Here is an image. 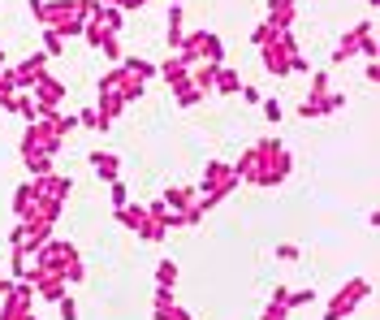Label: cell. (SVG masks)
Segmentation results:
<instances>
[{
    "mask_svg": "<svg viewBox=\"0 0 380 320\" xmlns=\"http://www.w3.org/2000/svg\"><path fill=\"white\" fill-rule=\"evenodd\" d=\"M216 95H238L242 91V78H238V69H230V65H220L216 69V87H212Z\"/></svg>",
    "mask_w": 380,
    "mask_h": 320,
    "instance_id": "cell-18",
    "label": "cell"
},
{
    "mask_svg": "<svg viewBox=\"0 0 380 320\" xmlns=\"http://www.w3.org/2000/svg\"><path fill=\"white\" fill-rule=\"evenodd\" d=\"M333 87H328V69H311V91L307 95H328Z\"/></svg>",
    "mask_w": 380,
    "mask_h": 320,
    "instance_id": "cell-28",
    "label": "cell"
},
{
    "mask_svg": "<svg viewBox=\"0 0 380 320\" xmlns=\"http://www.w3.org/2000/svg\"><path fill=\"white\" fill-rule=\"evenodd\" d=\"M276 39V31L268 27V22H264V27H255V31H251V43H255V48H268Z\"/></svg>",
    "mask_w": 380,
    "mask_h": 320,
    "instance_id": "cell-31",
    "label": "cell"
},
{
    "mask_svg": "<svg viewBox=\"0 0 380 320\" xmlns=\"http://www.w3.org/2000/svg\"><path fill=\"white\" fill-rule=\"evenodd\" d=\"M173 100H177V109H195L199 100H204V91H199V87H182V91H173Z\"/></svg>",
    "mask_w": 380,
    "mask_h": 320,
    "instance_id": "cell-25",
    "label": "cell"
},
{
    "mask_svg": "<svg viewBox=\"0 0 380 320\" xmlns=\"http://www.w3.org/2000/svg\"><path fill=\"white\" fill-rule=\"evenodd\" d=\"M255 152H260V178H255V186H281L290 178V169H294V160L281 147V139H260Z\"/></svg>",
    "mask_w": 380,
    "mask_h": 320,
    "instance_id": "cell-1",
    "label": "cell"
},
{
    "mask_svg": "<svg viewBox=\"0 0 380 320\" xmlns=\"http://www.w3.org/2000/svg\"><path fill=\"white\" fill-rule=\"evenodd\" d=\"M238 95H242V100H246V104H260V87H242Z\"/></svg>",
    "mask_w": 380,
    "mask_h": 320,
    "instance_id": "cell-38",
    "label": "cell"
},
{
    "mask_svg": "<svg viewBox=\"0 0 380 320\" xmlns=\"http://www.w3.org/2000/svg\"><path fill=\"white\" fill-rule=\"evenodd\" d=\"M17 320H39V316H35V312H27V316H17Z\"/></svg>",
    "mask_w": 380,
    "mask_h": 320,
    "instance_id": "cell-41",
    "label": "cell"
},
{
    "mask_svg": "<svg viewBox=\"0 0 380 320\" xmlns=\"http://www.w3.org/2000/svg\"><path fill=\"white\" fill-rule=\"evenodd\" d=\"M121 69H125V74H134V78H143V83L156 78V65L143 61V57H121Z\"/></svg>",
    "mask_w": 380,
    "mask_h": 320,
    "instance_id": "cell-19",
    "label": "cell"
},
{
    "mask_svg": "<svg viewBox=\"0 0 380 320\" xmlns=\"http://www.w3.org/2000/svg\"><path fill=\"white\" fill-rule=\"evenodd\" d=\"M156 74H160V78H164V83H169L173 91H182V87H190V65H186L182 57H169V61H164V65H160Z\"/></svg>",
    "mask_w": 380,
    "mask_h": 320,
    "instance_id": "cell-12",
    "label": "cell"
},
{
    "mask_svg": "<svg viewBox=\"0 0 380 320\" xmlns=\"http://www.w3.org/2000/svg\"><path fill=\"white\" fill-rule=\"evenodd\" d=\"M31 95H35V104H39V117H57V104L65 100V83L52 78V74H39Z\"/></svg>",
    "mask_w": 380,
    "mask_h": 320,
    "instance_id": "cell-6",
    "label": "cell"
},
{
    "mask_svg": "<svg viewBox=\"0 0 380 320\" xmlns=\"http://www.w3.org/2000/svg\"><path fill=\"white\" fill-rule=\"evenodd\" d=\"M57 307H61V320H78V303H73V294H61Z\"/></svg>",
    "mask_w": 380,
    "mask_h": 320,
    "instance_id": "cell-33",
    "label": "cell"
},
{
    "mask_svg": "<svg viewBox=\"0 0 380 320\" xmlns=\"http://www.w3.org/2000/svg\"><path fill=\"white\" fill-rule=\"evenodd\" d=\"M99 5H113V9H125V0H99Z\"/></svg>",
    "mask_w": 380,
    "mask_h": 320,
    "instance_id": "cell-40",
    "label": "cell"
},
{
    "mask_svg": "<svg viewBox=\"0 0 380 320\" xmlns=\"http://www.w3.org/2000/svg\"><path fill=\"white\" fill-rule=\"evenodd\" d=\"M372 39V22H354V27L337 39V48H333V65H346V61H354V57H363V43Z\"/></svg>",
    "mask_w": 380,
    "mask_h": 320,
    "instance_id": "cell-5",
    "label": "cell"
},
{
    "mask_svg": "<svg viewBox=\"0 0 380 320\" xmlns=\"http://www.w3.org/2000/svg\"><path fill=\"white\" fill-rule=\"evenodd\" d=\"M91 169H95V178L117 182V174H121V160H117L113 152H91Z\"/></svg>",
    "mask_w": 380,
    "mask_h": 320,
    "instance_id": "cell-15",
    "label": "cell"
},
{
    "mask_svg": "<svg viewBox=\"0 0 380 320\" xmlns=\"http://www.w3.org/2000/svg\"><path fill=\"white\" fill-rule=\"evenodd\" d=\"M307 303H316V290H290L286 299V307H307Z\"/></svg>",
    "mask_w": 380,
    "mask_h": 320,
    "instance_id": "cell-30",
    "label": "cell"
},
{
    "mask_svg": "<svg viewBox=\"0 0 380 320\" xmlns=\"http://www.w3.org/2000/svg\"><path fill=\"white\" fill-rule=\"evenodd\" d=\"M48 61H52V57H48V53H35V57H27V61H22V65L13 69V83H17L22 91H31V87H35V78H39V74H48Z\"/></svg>",
    "mask_w": 380,
    "mask_h": 320,
    "instance_id": "cell-10",
    "label": "cell"
},
{
    "mask_svg": "<svg viewBox=\"0 0 380 320\" xmlns=\"http://www.w3.org/2000/svg\"><path fill=\"white\" fill-rule=\"evenodd\" d=\"M78 117V130H99V113L95 109H83V113H73Z\"/></svg>",
    "mask_w": 380,
    "mask_h": 320,
    "instance_id": "cell-34",
    "label": "cell"
},
{
    "mask_svg": "<svg viewBox=\"0 0 380 320\" xmlns=\"http://www.w3.org/2000/svg\"><path fill=\"white\" fill-rule=\"evenodd\" d=\"M108 200H113V208H125L130 204V190H125L121 182H108Z\"/></svg>",
    "mask_w": 380,
    "mask_h": 320,
    "instance_id": "cell-32",
    "label": "cell"
},
{
    "mask_svg": "<svg viewBox=\"0 0 380 320\" xmlns=\"http://www.w3.org/2000/svg\"><path fill=\"white\" fill-rule=\"evenodd\" d=\"M91 22H99V27H104V31L121 35V27H125V13H121V9H113V5H95Z\"/></svg>",
    "mask_w": 380,
    "mask_h": 320,
    "instance_id": "cell-16",
    "label": "cell"
},
{
    "mask_svg": "<svg viewBox=\"0 0 380 320\" xmlns=\"http://www.w3.org/2000/svg\"><path fill=\"white\" fill-rule=\"evenodd\" d=\"M342 104H346V95H342V91H328V95H307V100L298 104V117H302V121H316V117L337 113Z\"/></svg>",
    "mask_w": 380,
    "mask_h": 320,
    "instance_id": "cell-8",
    "label": "cell"
},
{
    "mask_svg": "<svg viewBox=\"0 0 380 320\" xmlns=\"http://www.w3.org/2000/svg\"><path fill=\"white\" fill-rule=\"evenodd\" d=\"M156 286H177V260H160L156 264Z\"/></svg>",
    "mask_w": 380,
    "mask_h": 320,
    "instance_id": "cell-24",
    "label": "cell"
},
{
    "mask_svg": "<svg viewBox=\"0 0 380 320\" xmlns=\"http://www.w3.org/2000/svg\"><path fill=\"white\" fill-rule=\"evenodd\" d=\"M117 221H121L125 230H134L143 242H160V238H164V230L147 216V208H143V204H125V208H117Z\"/></svg>",
    "mask_w": 380,
    "mask_h": 320,
    "instance_id": "cell-4",
    "label": "cell"
},
{
    "mask_svg": "<svg viewBox=\"0 0 380 320\" xmlns=\"http://www.w3.org/2000/svg\"><path fill=\"white\" fill-rule=\"evenodd\" d=\"M73 190V178H61V174H52V178H43V195H52V200H61L65 204V195Z\"/></svg>",
    "mask_w": 380,
    "mask_h": 320,
    "instance_id": "cell-20",
    "label": "cell"
},
{
    "mask_svg": "<svg viewBox=\"0 0 380 320\" xmlns=\"http://www.w3.org/2000/svg\"><path fill=\"white\" fill-rule=\"evenodd\" d=\"M104 35H108V31L99 27V22H91V18H87V27H83V39H87L91 48H99V43H104Z\"/></svg>",
    "mask_w": 380,
    "mask_h": 320,
    "instance_id": "cell-27",
    "label": "cell"
},
{
    "mask_svg": "<svg viewBox=\"0 0 380 320\" xmlns=\"http://www.w3.org/2000/svg\"><path fill=\"white\" fill-rule=\"evenodd\" d=\"M156 320H190V312L177 303H164V307H156Z\"/></svg>",
    "mask_w": 380,
    "mask_h": 320,
    "instance_id": "cell-29",
    "label": "cell"
},
{
    "mask_svg": "<svg viewBox=\"0 0 380 320\" xmlns=\"http://www.w3.org/2000/svg\"><path fill=\"white\" fill-rule=\"evenodd\" d=\"M367 294H372V281H367V277H354V281H346V286L337 290V299L324 307V320H346L354 307H359V303L367 299Z\"/></svg>",
    "mask_w": 380,
    "mask_h": 320,
    "instance_id": "cell-3",
    "label": "cell"
},
{
    "mask_svg": "<svg viewBox=\"0 0 380 320\" xmlns=\"http://www.w3.org/2000/svg\"><path fill=\"white\" fill-rule=\"evenodd\" d=\"M276 260H298V247L294 242H281V247H276Z\"/></svg>",
    "mask_w": 380,
    "mask_h": 320,
    "instance_id": "cell-37",
    "label": "cell"
},
{
    "mask_svg": "<svg viewBox=\"0 0 380 320\" xmlns=\"http://www.w3.org/2000/svg\"><path fill=\"white\" fill-rule=\"evenodd\" d=\"M13 286H17V281H9V277H0V299H9V294H13Z\"/></svg>",
    "mask_w": 380,
    "mask_h": 320,
    "instance_id": "cell-39",
    "label": "cell"
},
{
    "mask_svg": "<svg viewBox=\"0 0 380 320\" xmlns=\"http://www.w3.org/2000/svg\"><path fill=\"white\" fill-rule=\"evenodd\" d=\"M95 113H99V130H108L113 121L125 113V100H121V91H113V87H99V104H95Z\"/></svg>",
    "mask_w": 380,
    "mask_h": 320,
    "instance_id": "cell-9",
    "label": "cell"
},
{
    "mask_svg": "<svg viewBox=\"0 0 380 320\" xmlns=\"http://www.w3.org/2000/svg\"><path fill=\"white\" fill-rule=\"evenodd\" d=\"M173 5H182V0H173Z\"/></svg>",
    "mask_w": 380,
    "mask_h": 320,
    "instance_id": "cell-42",
    "label": "cell"
},
{
    "mask_svg": "<svg viewBox=\"0 0 380 320\" xmlns=\"http://www.w3.org/2000/svg\"><path fill=\"white\" fill-rule=\"evenodd\" d=\"M260 320H290V307H281V303H268Z\"/></svg>",
    "mask_w": 380,
    "mask_h": 320,
    "instance_id": "cell-35",
    "label": "cell"
},
{
    "mask_svg": "<svg viewBox=\"0 0 380 320\" xmlns=\"http://www.w3.org/2000/svg\"><path fill=\"white\" fill-rule=\"evenodd\" d=\"M281 113H286L281 100H264V117H268V121H281Z\"/></svg>",
    "mask_w": 380,
    "mask_h": 320,
    "instance_id": "cell-36",
    "label": "cell"
},
{
    "mask_svg": "<svg viewBox=\"0 0 380 320\" xmlns=\"http://www.w3.org/2000/svg\"><path fill=\"white\" fill-rule=\"evenodd\" d=\"M22 160H27L31 178H52V152H43V147L22 143Z\"/></svg>",
    "mask_w": 380,
    "mask_h": 320,
    "instance_id": "cell-11",
    "label": "cell"
},
{
    "mask_svg": "<svg viewBox=\"0 0 380 320\" xmlns=\"http://www.w3.org/2000/svg\"><path fill=\"white\" fill-rule=\"evenodd\" d=\"M99 57H104L108 65H121V57H125V53H121V35H113V31H108V35H104V43H99Z\"/></svg>",
    "mask_w": 380,
    "mask_h": 320,
    "instance_id": "cell-21",
    "label": "cell"
},
{
    "mask_svg": "<svg viewBox=\"0 0 380 320\" xmlns=\"http://www.w3.org/2000/svg\"><path fill=\"white\" fill-rule=\"evenodd\" d=\"M17 117H22V121H39V104H35V95H31V91H22V95H17Z\"/></svg>",
    "mask_w": 380,
    "mask_h": 320,
    "instance_id": "cell-23",
    "label": "cell"
},
{
    "mask_svg": "<svg viewBox=\"0 0 380 320\" xmlns=\"http://www.w3.org/2000/svg\"><path fill=\"white\" fill-rule=\"evenodd\" d=\"M35 260H39V264L48 268V273H65L69 264H78V251H73L69 242H57V238H48L43 247L35 251Z\"/></svg>",
    "mask_w": 380,
    "mask_h": 320,
    "instance_id": "cell-7",
    "label": "cell"
},
{
    "mask_svg": "<svg viewBox=\"0 0 380 320\" xmlns=\"http://www.w3.org/2000/svg\"><path fill=\"white\" fill-rule=\"evenodd\" d=\"M195 200H199V190H195V186H169L160 204H164L169 212H186V208H195Z\"/></svg>",
    "mask_w": 380,
    "mask_h": 320,
    "instance_id": "cell-13",
    "label": "cell"
},
{
    "mask_svg": "<svg viewBox=\"0 0 380 320\" xmlns=\"http://www.w3.org/2000/svg\"><path fill=\"white\" fill-rule=\"evenodd\" d=\"M164 22H169V27H164V43L177 53V43H182V35H186V27H182V22H186V9H182V5H173Z\"/></svg>",
    "mask_w": 380,
    "mask_h": 320,
    "instance_id": "cell-14",
    "label": "cell"
},
{
    "mask_svg": "<svg viewBox=\"0 0 380 320\" xmlns=\"http://www.w3.org/2000/svg\"><path fill=\"white\" fill-rule=\"evenodd\" d=\"M234 186H238L234 165H225V160H208V169H204V186H199V200H204L208 208H216L220 200H230V195H234Z\"/></svg>",
    "mask_w": 380,
    "mask_h": 320,
    "instance_id": "cell-2",
    "label": "cell"
},
{
    "mask_svg": "<svg viewBox=\"0 0 380 320\" xmlns=\"http://www.w3.org/2000/svg\"><path fill=\"white\" fill-rule=\"evenodd\" d=\"M204 61H208V65H220V61H225V39H220V35H208V39H204Z\"/></svg>",
    "mask_w": 380,
    "mask_h": 320,
    "instance_id": "cell-22",
    "label": "cell"
},
{
    "mask_svg": "<svg viewBox=\"0 0 380 320\" xmlns=\"http://www.w3.org/2000/svg\"><path fill=\"white\" fill-rule=\"evenodd\" d=\"M39 39H43V53H48V57H61V53H65V39H61L57 31H39Z\"/></svg>",
    "mask_w": 380,
    "mask_h": 320,
    "instance_id": "cell-26",
    "label": "cell"
},
{
    "mask_svg": "<svg viewBox=\"0 0 380 320\" xmlns=\"http://www.w3.org/2000/svg\"><path fill=\"white\" fill-rule=\"evenodd\" d=\"M216 69H220V65H208V61H199V65H190V87H199V91H204V95H208V91L216 87Z\"/></svg>",
    "mask_w": 380,
    "mask_h": 320,
    "instance_id": "cell-17",
    "label": "cell"
}]
</instances>
